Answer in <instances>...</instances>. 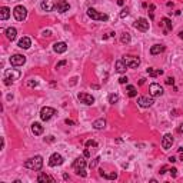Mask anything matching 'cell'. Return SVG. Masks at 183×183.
<instances>
[{
	"label": "cell",
	"instance_id": "1",
	"mask_svg": "<svg viewBox=\"0 0 183 183\" xmlns=\"http://www.w3.org/2000/svg\"><path fill=\"white\" fill-rule=\"evenodd\" d=\"M24 167H27L30 170H34V172L40 170L43 167V157L42 156H34V157L27 159V160L24 162Z\"/></svg>",
	"mask_w": 183,
	"mask_h": 183
},
{
	"label": "cell",
	"instance_id": "2",
	"mask_svg": "<svg viewBox=\"0 0 183 183\" xmlns=\"http://www.w3.org/2000/svg\"><path fill=\"white\" fill-rule=\"evenodd\" d=\"M86 166H87V163L83 156L77 157V159L73 162V169H75L76 174H79V176H82V177H86L87 176V173L85 172V167H86Z\"/></svg>",
	"mask_w": 183,
	"mask_h": 183
},
{
	"label": "cell",
	"instance_id": "3",
	"mask_svg": "<svg viewBox=\"0 0 183 183\" xmlns=\"http://www.w3.org/2000/svg\"><path fill=\"white\" fill-rule=\"evenodd\" d=\"M20 77V72L19 70H14V69H7L4 72V85H11L14 80H17Z\"/></svg>",
	"mask_w": 183,
	"mask_h": 183
},
{
	"label": "cell",
	"instance_id": "4",
	"mask_svg": "<svg viewBox=\"0 0 183 183\" xmlns=\"http://www.w3.org/2000/svg\"><path fill=\"white\" fill-rule=\"evenodd\" d=\"M122 59H123V62L126 63L127 69H136V67H139V65H140V59L137 56L126 54V56H123Z\"/></svg>",
	"mask_w": 183,
	"mask_h": 183
},
{
	"label": "cell",
	"instance_id": "5",
	"mask_svg": "<svg viewBox=\"0 0 183 183\" xmlns=\"http://www.w3.org/2000/svg\"><path fill=\"white\" fill-rule=\"evenodd\" d=\"M87 16L92 19V20H99V22H106L109 19V16L108 14H102V13H99L97 10H95L93 7H89L87 9Z\"/></svg>",
	"mask_w": 183,
	"mask_h": 183
},
{
	"label": "cell",
	"instance_id": "6",
	"mask_svg": "<svg viewBox=\"0 0 183 183\" xmlns=\"http://www.w3.org/2000/svg\"><path fill=\"white\" fill-rule=\"evenodd\" d=\"M13 16H14V19L17 20V22H23L26 17H27V10H26V7L24 6H16L14 9H13Z\"/></svg>",
	"mask_w": 183,
	"mask_h": 183
},
{
	"label": "cell",
	"instance_id": "7",
	"mask_svg": "<svg viewBox=\"0 0 183 183\" xmlns=\"http://www.w3.org/2000/svg\"><path fill=\"white\" fill-rule=\"evenodd\" d=\"M54 115H56V110L53 108H49V106H46V108H42L40 110V119L43 120V122H47V120H50V119L53 117Z\"/></svg>",
	"mask_w": 183,
	"mask_h": 183
},
{
	"label": "cell",
	"instance_id": "8",
	"mask_svg": "<svg viewBox=\"0 0 183 183\" xmlns=\"http://www.w3.org/2000/svg\"><path fill=\"white\" fill-rule=\"evenodd\" d=\"M137 103H139L140 108H150L155 103V99H153V96H140L137 99Z\"/></svg>",
	"mask_w": 183,
	"mask_h": 183
},
{
	"label": "cell",
	"instance_id": "9",
	"mask_svg": "<svg viewBox=\"0 0 183 183\" xmlns=\"http://www.w3.org/2000/svg\"><path fill=\"white\" fill-rule=\"evenodd\" d=\"M77 97H79V100H80L83 105H86V106H92V105L95 103V97L92 96V95H89V93H79Z\"/></svg>",
	"mask_w": 183,
	"mask_h": 183
},
{
	"label": "cell",
	"instance_id": "10",
	"mask_svg": "<svg viewBox=\"0 0 183 183\" xmlns=\"http://www.w3.org/2000/svg\"><path fill=\"white\" fill-rule=\"evenodd\" d=\"M149 93H150V96H153V97L162 96V95H163V87H162L159 83H152L150 86H149Z\"/></svg>",
	"mask_w": 183,
	"mask_h": 183
},
{
	"label": "cell",
	"instance_id": "11",
	"mask_svg": "<svg viewBox=\"0 0 183 183\" xmlns=\"http://www.w3.org/2000/svg\"><path fill=\"white\" fill-rule=\"evenodd\" d=\"M63 156L60 155V153H53L52 156H50V159H49V166H52V167H54V166H59V164H62L63 163Z\"/></svg>",
	"mask_w": 183,
	"mask_h": 183
},
{
	"label": "cell",
	"instance_id": "12",
	"mask_svg": "<svg viewBox=\"0 0 183 183\" xmlns=\"http://www.w3.org/2000/svg\"><path fill=\"white\" fill-rule=\"evenodd\" d=\"M24 63H26V56H23V54H13L10 57L11 66H23Z\"/></svg>",
	"mask_w": 183,
	"mask_h": 183
},
{
	"label": "cell",
	"instance_id": "13",
	"mask_svg": "<svg viewBox=\"0 0 183 183\" xmlns=\"http://www.w3.org/2000/svg\"><path fill=\"white\" fill-rule=\"evenodd\" d=\"M56 4H57V0H43L40 7L43 11H52L56 9Z\"/></svg>",
	"mask_w": 183,
	"mask_h": 183
},
{
	"label": "cell",
	"instance_id": "14",
	"mask_svg": "<svg viewBox=\"0 0 183 183\" xmlns=\"http://www.w3.org/2000/svg\"><path fill=\"white\" fill-rule=\"evenodd\" d=\"M135 27L140 30V32H146V30H149V22L146 20V19H143V17H140L137 19L136 22H135Z\"/></svg>",
	"mask_w": 183,
	"mask_h": 183
},
{
	"label": "cell",
	"instance_id": "15",
	"mask_svg": "<svg viewBox=\"0 0 183 183\" xmlns=\"http://www.w3.org/2000/svg\"><path fill=\"white\" fill-rule=\"evenodd\" d=\"M173 145V136L170 133H166L164 136H163V139H162V147L164 149V150H167V149H170Z\"/></svg>",
	"mask_w": 183,
	"mask_h": 183
},
{
	"label": "cell",
	"instance_id": "16",
	"mask_svg": "<svg viewBox=\"0 0 183 183\" xmlns=\"http://www.w3.org/2000/svg\"><path fill=\"white\" fill-rule=\"evenodd\" d=\"M70 9V4H69V1H66V0H57V4H56V10L59 11V13H65Z\"/></svg>",
	"mask_w": 183,
	"mask_h": 183
},
{
	"label": "cell",
	"instance_id": "17",
	"mask_svg": "<svg viewBox=\"0 0 183 183\" xmlns=\"http://www.w3.org/2000/svg\"><path fill=\"white\" fill-rule=\"evenodd\" d=\"M53 50L54 53H65L66 50H67V44L65 43V42H57V43L53 44Z\"/></svg>",
	"mask_w": 183,
	"mask_h": 183
},
{
	"label": "cell",
	"instance_id": "18",
	"mask_svg": "<svg viewBox=\"0 0 183 183\" xmlns=\"http://www.w3.org/2000/svg\"><path fill=\"white\" fill-rule=\"evenodd\" d=\"M37 182H39V183H46V182L54 183V182H56V179L52 177V176H49V174H46V173L40 172V173H39V176H37Z\"/></svg>",
	"mask_w": 183,
	"mask_h": 183
},
{
	"label": "cell",
	"instance_id": "19",
	"mask_svg": "<svg viewBox=\"0 0 183 183\" xmlns=\"http://www.w3.org/2000/svg\"><path fill=\"white\" fill-rule=\"evenodd\" d=\"M17 46H19L20 49H29V47L32 46V40H30V37H27V36L22 37V39L19 40Z\"/></svg>",
	"mask_w": 183,
	"mask_h": 183
},
{
	"label": "cell",
	"instance_id": "20",
	"mask_svg": "<svg viewBox=\"0 0 183 183\" xmlns=\"http://www.w3.org/2000/svg\"><path fill=\"white\" fill-rule=\"evenodd\" d=\"M4 34H6V37H7L10 42H13V40L17 37V30H16L14 27H7V29L4 30Z\"/></svg>",
	"mask_w": 183,
	"mask_h": 183
},
{
	"label": "cell",
	"instance_id": "21",
	"mask_svg": "<svg viewBox=\"0 0 183 183\" xmlns=\"http://www.w3.org/2000/svg\"><path fill=\"white\" fill-rule=\"evenodd\" d=\"M162 26L164 27L163 33H164V34H167V33L172 30V27H173V26H172V20H170V19H167V17H163V19H162Z\"/></svg>",
	"mask_w": 183,
	"mask_h": 183
},
{
	"label": "cell",
	"instance_id": "22",
	"mask_svg": "<svg viewBox=\"0 0 183 183\" xmlns=\"http://www.w3.org/2000/svg\"><path fill=\"white\" fill-rule=\"evenodd\" d=\"M126 69H127V66H126V63L123 62V59L116 60V72H117V73H125Z\"/></svg>",
	"mask_w": 183,
	"mask_h": 183
},
{
	"label": "cell",
	"instance_id": "23",
	"mask_svg": "<svg viewBox=\"0 0 183 183\" xmlns=\"http://www.w3.org/2000/svg\"><path fill=\"white\" fill-rule=\"evenodd\" d=\"M164 46L163 44H153L150 47V54H153V56H156V54L162 53V52H164Z\"/></svg>",
	"mask_w": 183,
	"mask_h": 183
},
{
	"label": "cell",
	"instance_id": "24",
	"mask_svg": "<svg viewBox=\"0 0 183 183\" xmlns=\"http://www.w3.org/2000/svg\"><path fill=\"white\" fill-rule=\"evenodd\" d=\"M32 132H33V135L39 136V135L43 133V126H42L39 122H34V123L32 125Z\"/></svg>",
	"mask_w": 183,
	"mask_h": 183
},
{
	"label": "cell",
	"instance_id": "25",
	"mask_svg": "<svg viewBox=\"0 0 183 183\" xmlns=\"http://www.w3.org/2000/svg\"><path fill=\"white\" fill-rule=\"evenodd\" d=\"M93 127L96 130H102L106 127V120L105 119H97V120H95L93 122Z\"/></svg>",
	"mask_w": 183,
	"mask_h": 183
},
{
	"label": "cell",
	"instance_id": "26",
	"mask_svg": "<svg viewBox=\"0 0 183 183\" xmlns=\"http://www.w3.org/2000/svg\"><path fill=\"white\" fill-rule=\"evenodd\" d=\"M9 17H10V9L6 7V6H3V7L0 9V19H1V20H7Z\"/></svg>",
	"mask_w": 183,
	"mask_h": 183
},
{
	"label": "cell",
	"instance_id": "27",
	"mask_svg": "<svg viewBox=\"0 0 183 183\" xmlns=\"http://www.w3.org/2000/svg\"><path fill=\"white\" fill-rule=\"evenodd\" d=\"M146 72H147V75L152 76V77H157V76L163 75V70H162V69H157V70H155L153 67H149V69H147Z\"/></svg>",
	"mask_w": 183,
	"mask_h": 183
},
{
	"label": "cell",
	"instance_id": "28",
	"mask_svg": "<svg viewBox=\"0 0 183 183\" xmlns=\"http://www.w3.org/2000/svg\"><path fill=\"white\" fill-rule=\"evenodd\" d=\"M126 92H127L129 97H136L137 96V90H136V87L132 86V85H129V86L126 87Z\"/></svg>",
	"mask_w": 183,
	"mask_h": 183
},
{
	"label": "cell",
	"instance_id": "29",
	"mask_svg": "<svg viewBox=\"0 0 183 183\" xmlns=\"http://www.w3.org/2000/svg\"><path fill=\"white\" fill-rule=\"evenodd\" d=\"M100 176H102V177H105V179H116V177H117V173H116V172L105 173L103 170H100Z\"/></svg>",
	"mask_w": 183,
	"mask_h": 183
},
{
	"label": "cell",
	"instance_id": "30",
	"mask_svg": "<svg viewBox=\"0 0 183 183\" xmlns=\"http://www.w3.org/2000/svg\"><path fill=\"white\" fill-rule=\"evenodd\" d=\"M108 100H109V103H110V105H115V103L119 100V95H116V93H112V95H109Z\"/></svg>",
	"mask_w": 183,
	"mask_h": 183
},
{
	"label": "cell",
	"instance_id": "31",
	"mask_svg": "<svg viewBox=\"0 0 183 183\" xmlns=\"http://www.w3.org/2000/svg\"><path fill=\"white\" fill-rule=\"evenodd\" d=\"M130 39H132V37H130L129 33H123V34H122V37H120V42H122V43H125V44H127L130 42Z\"/></svg>",
	"mask_w": 183,
	"mask_h": 183
},
{
	"label": "cell",
	"instance_id": "32",
	"mask_svg": "<svg viewBox=\"0 0 183 183\" xmlns=\"http://www.w3.org/2000/svg\"><path fill=\"white\" fill-rule=\"evenodd\" d=\"M37 85H39V82H37L36 79H29V80H27V86L29 87H36Z\"/></svg>",
	"mask_w": 183,
	"mask_h": 183
},
{
	"label": "cell",
	"instance_id": "33",
	"mask_svg": "<svg viewBox=\"0 0 183 183\" xmlns=\"http://www.w3.org/2000/svg\"><path fill=\"white\" fill-rule=\"evenodd\" d=\"M99 160H100V157L97 156V157L93 159V162H90V164H89V166H90V169H95V167L97 166V163H99Z\"/></svg>",
	"mask_w": 183,
	"mask_h": 183
},
{
	"label": "cell",
	"instance_id": "34",
	"mask_svg": "<svg viewBox=\"0 0 183 183\" xmlns=\"http://www.w3.org/2000/svg\"><path fill=\"white\" fill-rule=\"evenodd\" d=\"M90 146H92V147H97V143L95 142V140H87V142H86V147H90Z\"/></svg>",
	"mask_w": 183,
	"mask_h": 183
},
{
	"label": "cell",
	"instance_id": "35",
	"mask_svg": "<svg viewBox=\"0 0 183 183\" xmlns=\"http://www.w3.org/2000/svg\"><path fill=\"white\" fill-rule=\"evenodd\" d=\"M127 14H129V9H127V7H126V9H123V10L120 11V14H119V16H120V17H122V19H125V17H126V16H127Z\"/></svg>",
	"mask_w": 183,
	"mask_h": 183
},
{
	"label": "cell",
	"instance_id": "36",
	"mask_svg": "<svg viewBox=\"0 0 183 183\" xmlns=\"http://www.w3.org/2000/svg\"><path fill=\"white\" fill-rule=\"evenodd\" d=\"M127 82H129L127 76H122V77L119 79V83H120V85H125V83H127Z\"/></svg>",
	"mask_w": 183,
	"mask_h": 183
},
{
	"label": "cell",
	"instance_id": "37",
	"mask_svg": "<svg viewBox=\"0 0 183 183\" xmlns=\"http://www.w3.org/2000/svg\"><path fill=\"white\" fill-rule=\"evenodd\" d=\"M169 172H170V174H172V177H177V169H176V167H172Z\"/></svg>",
	"mask_w": 183,
	"mask_h": 183
},
{
	"label": "cell",
	"instance_id": "38",
	"mask_svg": "<svg viewBox=\"0 0 183 183\" xmlns=\"http://www.w3.org/2000/svg\"><path fill=\"white\" fill-rule=\"evenodd\" d=\"M166 85H169V86H170V85H174V79H173V77H167V79H166Z\"/></svg>",
	"mask_w": 183,
	"mask_h": 183
},
{
	"label": "cell",
	"instance_id": "39",
	"mask_svg": "<svg viewBox=\"0 0 183 183\" xmlns=\"http://www.w3.org/2000/svg\"><path fill=\"white\" fill-rule=\"evenodd\" d=\"M66 65H67V62H66V60H62V62H59V63L56 65V69H60L62 66H66Z\"/></svg>",
	"mask_w": 183,
	"mask_h": 183
},
{
	"label": "cell",
	"instance_id": "40",
	"mask_svg": "<svg viewBox=\"0 0 183 183\" xmlns=\"http://www.w3.org/2000/svg\"><path fill=\"white\" fill-rule=\"evenodd\" d=\"M153 10H155V4H150V7H149V13H150V19H153Z\"/></svg>",
	"mask_w": 183,
	"mask_h": 183
},
{
	"label": "cell",
	"instance_id": "41",
	"mask_svg": "<svg viewBox=\"0 0 183 183\" xmlns=\"http://www.w3.org/2000/svg\"><path fill=\"white\" fill-rule=\"evenodd\" d=\"M43 36H44V37H50V36H52V32H50V30H44Z\"/></svg>",
	"mask_w": 183,
	"mask_h": 183
},
{
	"label": "cell",
	"instance_id": "42",
	"mask_svg": "<svg viewBox=\"0 0 183 183\" xmlns=\"http://www.w3.org/2000/svg\"><path fill=\"white\" fill-rule=\"evenodd\" d=\"M166 170H167V167H166V166H162L160 170H159V173H160V174H164V173H166Z\"/></svg>",
	"mask_w": 183,
	"mask_h": 183
},
{
	"label": "cell",
	"instance_id": "43",
	"mask_svg": "<svg viewBox=\"0 0 183 183\" xmlns=\"http://www.w3.org/2000/svg\"><path fill=\"white\" fill-rule=\"evenodd\" d=\"M65 123H66V125H70V126H73V125H75V122H73V120H70V119H66Z\"/></svg>",
	"mask_w": 183,
	"mask_h": 183
},
{
	"label": "cell",
	"instance_id": "44",
	"mask_svg": "<svg viewBox=\"0 0 183 183\" xmlns=\"http://www.w3.org/2000/svg\"><path fill=\"white\" fill-rule=\"evenodd\" d=\"M177 132H179V133H183V122H182V125L179 126V129H177Z\"/></svg>",
	"mask_w": 183,
	"mask_h": 183
},
{
	"label": "cell",
	"instance_id": "45",
	"mask_svg": "<svg viewBox=\"0 0 183 183\" xmlns=\"http://www.w3.org/2000/svg\"><path fill=\"white\" fill-rule=\"evenodd\" d=\"M89 156H90V152H89V149H86L85 150V157H89Z\"/></svg>",
	"mask_w": 183,
	"mask_h": 183
},
{
	"label": "cell",
	"instance_id": "46",
	"mask_svg": "<svg viewBox=\"0 0 183 183\" xmlns=\"http://www.w3.org/2000/svg\"><path fill=\"white\" fill-rule=\"evenodd\" d=\"M169 162H170V163H174V162H176V157L170 156V157H169Z\"/></svg>",
	"mask_w": 183,
	"mask_h": 183
},
{
	"label": "cell",
	"instance_id": "47",
	"mask_svg": "<svg viewBox=\"0 0 183 183\" xmlns=\"http://www.w3.org/2000/svg\"><path fill=\"white\" fill-rule=\"evenodd\" d=\"M123 3H125V0H117V4H119V6H123Z\"/></svg>",
	"mask_w": 183,
	"mask_h": 183
},
{
	"label": "cell",
	"instance_id": "48",
	"mask_svg": "<svg viewBox=\"0 0 183 183\" xmlns=\"http://www.w3.org/2000/svg\"><path fill=\"white\" fill-rule=\"evenodd\" d=\"M1 149H4V137H1Z\"/></svg>",
	"mask_w": 183,
	"mask_h": 183
},
{
	"label": "cell",
	"instance_id": "49",
	"mask_svg": "<svg viewBox=\"0 0 183 183\" xmlns=\"http://www.w3.org/2000/svg\"><path fill=\"white\" fill-rule=\"evenodd\" d=\"M145 80H146V79H140V80H139V85H145Z\"/></svg>",
	"mask_w": 183,
	"mask_h": 183
},
{
	"label": "cell",
	"instance_id": "50",
	"mask_svg": "<svg viewBox=\"0 0 183 183\" xmlns=\"http://www.w3.org/2000/svg\"><path fill=\"white\" fill-rule=\"evenodd\" d=\"M47 140H49V142H53V136H49V137H47Z\"/></svg>",
	"mask_w": 183,
	"mask_h": 183
},
{
	"label": "cell",
	"instance_id": "51",
	"mask_svg": "<svg viewBox=\"0 0 183 183\" xmlns=\"http://www.w3.org/2000/svg\"><path fill=\"white\" fill-rule=\"evenodd\" d=\"M179 37H180V39H183V32H179Z\"/></svg>",
	"mask_w": 183,
	"mask_h": 183
},
{
	"label": "cell",
	"instance_id": "52",
	"mask_svg": "<svg viewBox=\"0 0 183 183\" xmlns=\"http://www.w3.org/2000/svg\"><path fill=\"white\" fill-rule=\"evenodd\" d=\"M179 153H183V147H179Z\"/></svg>",
	"mask_w": 183,
	"mask_h": 183
},
{
	"label": "cell",
	"instance_id": "53",
	"mask_svg": "<svg viewBox=\"0 0 183 183\" xmlns=\"http://www.w3.org/2000/svg\"><path fill=\"white\" fill-rule=\"evenodd\" d=\"M180 160H183V153H180Z\"/></svg>",
	"mask_w": 183,
	"mask_h": 183
},
{
	"label": "cell",
	"instance_id": "54",
	"mask_svg": "<svg viewBox=\"0 0 183 183\" xmlns=\"http://www.w3.org/2000/svg\"><path fill=\"white\" fill-rule=\"evenodd\" d=\"M90 1H96V0H90Z\"/></svg>",
	"mask_w": 183,
	"mask_h": 183
}]
</instances>
